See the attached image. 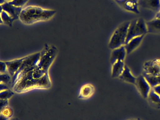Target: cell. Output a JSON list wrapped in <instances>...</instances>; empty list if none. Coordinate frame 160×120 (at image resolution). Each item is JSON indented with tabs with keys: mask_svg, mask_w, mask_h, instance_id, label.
I'll return each mask as SVG.
<instances>
[{
	"mask_svg": "<svg viewBox=\"0 0 160 120\" xmlns=\"http://www.w3.org/2000/svg\"><path fill=\"white\" fill-rule=\"evenodd\" d=\"M56 10L45 9L36 6H28L23 8L19 17L21 22L32 24L50 19L56 14Z\"/></svg>",
	"mask_w": 160,
	"mask_h": 120,
	"instance_id": "6da1fadb",
	"label": "cell"
},
{
	"mask_svg": "<svg viewBox=\"0 0 160 120\" xmlns=\"http://www.w3.org/2000/svg\"><path fill=\"white\" fill-rule=\"evenodd\" d=\"M50 86L51 81L48 73L39 79L20 80L15 83L13 89L16 92L21 93L34 88L48 89Z\"/></svg>",
	"mask_w": 160,
	"mask_h": 120,
	"instance_id": "7a4b0ae2",
	"label": "cell"
},
{
	"mask_svg": "<svg viewBox=\"0 0 160 120\" xmlns=\"http://www.w3.org/2000/svg\"><path fill=\"white\" fill-rule=\"evenodd\" d=\"M130 22L131 21L124 22L114 30L108 42L109 48L113 50L125 45Z\"/></svg>",
	"mask_w": 160,
	"mask_h": 120,
	"instance_id": "3957f363",
	"label": "cell"
},
{
	"mask_svg": "<svg viewBox=\"0 0 160 120\" xmlns=\"http://www.w3.org/2000/svg\"><path fill=\"white\" fill-rule=\"evenodd\" d=\"M40 57L41 52H36L27 56L18 72L12 78V85L20 76L36 68Z\"/></svg>",
	"mask_w": 160,
	"mask_h": 120,
	"instance_id": "277c9868",
	"label": "cell"
},
{
	"mask_svg": "<svg viewBox=\"0 0 160 120\" xmlns=\"http://www.w3.org/2000/svg\"><path fill=\"white\" fill-rule=\"evenodd\" d=\"M148 33L147 23L142 18L135 19L130 22L125 44L133 38L145 35Z\"/></svg>",
	"mask_w": 160,
	"mask_h": 120,
	"instance_id": "5b68a950",
	"label": "cell"
},
{
	"mask_svg": "<svg viewBox=\"0 0 160 120\" xmlns=\"http://www.w3.org/2000/svg\"><path fill=\"white\" fill-rule=\"evenodd\" d=\"M58 52V49L55 46H46L41 52V57L37 66L48 71V69L57 56Z\"/></svg>",
	"mask_w": 160,
	"mask_h": 120,
	"instance_id": "8992f818",
	"label": "cell"
},
{
	"mask_svg": "<svg viewBox=\"0 0 160 120\" xmlns=\"http://www.w3.org/2000/svg\"><path fill=\"white\" fill-rule=\"evenodd\" d=\"M135 85L136 86L137 88L140 93V95L144 98H148L149 93L152 88L144 75H139L137 78L136 82Z\"/></svg>",
	"mask_w": 160,
	"mask_h": 120,
	"instance_id": "52a82bcc",
	"label": "cell"
},
{
	"mask_svg": "<svg viewBox=\"0 0 160 120\" xmlns=\"http://www.w3.org/2000/svg\"><path fill=\"white\" fill-rule=\"evenodd\" d=\"M115 2L126 11L135 14L139 13V0H117Z\"/></svg>",
	"mask_w": 160,
	"mask_h": 120,
	"instance_id": "ba28073f",
	"label": "cell"
},
{
	"mask_svg": "<svg viewBox=\"0 0 160 120\" xmlns=\"http://www.w3.org/2000/svg\"><path fill=\"white\" fill-rule=\"evenodd\" d=\"M144 74L152 76L160 75V64L156 60L145 62L143 66Z\"/></svg>",
	"mask_w": 160,
	"mask_h": 120,
	"instance_id": "9c48e42d",
	"label": "cell"
},
{
	"mask_svg": "<svg viewBox=\"0 0 160 120\" xmlns=\"http://www.w3.org/2000/svg\"><path fill=\"white\" fill-rule=\"evenodd\" d=\"M1 10H3L8 13L15 20L19 19L20 14L23 9L22 7L15 6L11 4L8 2H6L4 3L1 5Z\"/></svg>",
	"mask_w": 160,
	"mask_h": 120,
	"instance_id": "30bf717a",
	"label": "cell"
},
{
	"mask_svg": "<svg viewBox=\"0 0 160 120\" xmlns=\"http://www.w3.org/2000/svg\"><path fill=\"white\" fill-rule=\"evenodd\" d=\"M112 50L110 58V62L111 65L117 61H124L127 54L124 45Z\"/></svg>",
	"mask_w": 160,
	"mask_h": 120,
	"instance_id": "8fae6325",
	"label": "cell"
},
{
	"mask_svg": "<svg viewBox=\"0 0 160 120\" xmlns=\"http://www.w3.org/2000/svg\"><path fill=\"white\" fill-rule=\"evenodd\" d=\"M26 57L27 56L5 62L7 66V72L12 78L18 72Z\"/></svg>",
	"mask_w": 160,
	"mask_h": 120,
	"instance_id": "7c38bea8",
	"label": "cell"
},
{
	"mask_svg": "<svg viewBox=\"0 0 160 120\" xmlns=\"http://www.w3.org/2000/svg\"><path fill=\"white\" fill-rule=\"evenodd\" d=\"M139 5L156 14L160 11V0H139Z\"/></svg>",
	"mask_w": 160,
	"mask_h": 120,
	"instance_id": "4fadbf2b",
	"label": "cell"
},
{
	"mask_svg": "<svg viewBox=\"0 0 160 120\" xmlns=\"http://www.w3.org/2000/svg\"><path fill=\"white\" fill-rule=\"evenodd\" d=\"M145 36L142 35L133 38L125 44L124 46L126 48L127 54H129L132 53L140 46Z\"/></svg>",
	"mask_w": 160,
	"mask_h": 120,
	"instance_id": "5bb4252c",
	"label": "cell"
},
{
	"mask_svg": "<svg viewBox=\"0 0 160 120\" xmlns=\"http://www.w3.org/2000/svg\"><path fill=\"white\" fill-rule=\"evenodd\" d=\"M125 65L123 61H117L112 64L111 72L112 78H119L123 72Z\"/></svg>",
	"mask_w": 160,
	"mask_h": 120,
	"instance_id": "9a60e30c",
	"label": "cell"
},
{
	"mask_svg": "<svg viewBox=\"0 0 160 120\" xmlns=\"http://www.w3.org/2000/svg\"><path fill=\"white\" fill-rule=\"evenodd\" d=\"M148 33H160V20L157 18H153L152 19L146 22Z\"/></svg>",
	"mask_w": 160,
	"mask_h": 120,
	"instance_id": "2e32d148",
	"label": "cell"
},
{
	"mask_svg": "<svg viewBox=\"0 0 160 120\" xmlns=\"http://www.w3.org/2000/svg\"><path fill=\"white\" fill-rule=\"evenodd\" d=\"M119 78L125 82L132 83V84H135L136 82L137 78H135L133 75L130 68L126 65L124 67L123 72L122 73L121 76L119 77Z\"/></svg>",
	"mask_w": 160,
	"mask_h": 120,
	"instance_id": "e0dca14e",
	"label": "cell"
},
{
	"mask_svg": "<svg viewBox=\"0 0 160 120\" xmlns=\"http://www.w3.org/2000/svg\"><path fill=\"white\" fill-rule=\"evenodd\" d=\"M94 87L91 84H87L82 86L80 89L78 98L86 99L90 97L94 92Z\"/></svg>",
	"mask_w": 160,
	"mask_h": 120,
	"instance_id": "ac0fdd59",
	"label": "cell"
},
{
	"mask_svg": "<svg viewBox=\"0 0 160 120\" xmlns=\"http://www.w3.org/2000/svg\"><path fill=\"white\" fill-rule=\"evenodd\" d=\"M143 75L148 81L152 88H153L157 85H160V75L159 76H152V75H149L144 73Z\"/></svg>",
	"mask_w": 160,
	"mask_h": 120,
	"instance_id": "d6986e66",
	"label": "cell"
},
{
	"mask_svg": "<svg viewBox=\"0 0 160 120\" xmlns=\"http://www.w3.org/2000/svg\"><path fill=\"white\" fill-rule=\"evenodd\" d=\"M15 20L5 11L1 10V23H4L10 27L12 26L13 22Z\"/></svg>",
	"mask_w": 160,
	"mask_h": 120,
	"instance_id": "ffe728a7",
	"label": "cell"
},
{
	"mask_svg": "<svg viewBox=\"0 0 160 120\" xmlns=\"http://www.w3.org/2000/svg\"><path fill=\"white\" fill-rule=\"evenodd\" d=\"M148 98L152 104L160 107V96L154 92L153 89L151 90Z\"/></svg>",
	"mask_w": 160,
	"mask_h": 120,
	"instance_id": "44dd1931",
	"label": "cell"
},
{
	"mask_svg": "<svg viewBox=\"0 0 160 120\" xmlns=\"http://www.w3.org/2000/svg\"><path fill=\"white\" fill-rule=\"evenodd\" d=\"M14 94V93L9 89L1 91L0 97L1 99H9Z\"/></svg>",
	"mask_w": 160,
	"mask_h": 120,
	"instance_id": "7402d4cb",
	"label": "cell"
},
{
	"mask_svg": "<svg viewBox=\"0 0 160 120\" xmlns=\"http://www.w3.org/2000/svg\"><path fill=\"white\" fill-rule=\"evenodd\" d=\"M1 114L4 117L11 119L13 115V110L12 108L8 106L1 109Z\"/></svg>",
	"mask_w": 160,
	"mask_h": 120,
	"instance_id": "603a6c76",
	"label": "cell"
},
{
	"mask_svg": "<svg viewBox=\"0 0 160 120\" xmlns=\"http://www.w3.org/2000/svg\"><path fill=\"white\" fill-rule=\"evenodd\" d=\"M12 78L8 73L1 74V82L6 84L11 80Z\"/></svg>",
	"mask_w": 160,
	"mask_h": 120,
	"instance_id": "cb8c5ba5",
	"label": "cell"
},
{
	"mask_svg": "<svg viewBox=\"0 0 160 120\" xmlns=\"http://www.w3.org/2000/svg\"><path fill=\"white\" fill-rule=\"evenodd\" d=\"M29 0H13L9 3L15 6L22 7Z\"/></svg>",
	"mask_w": 160,
	"mask_h": 120,
	"instance_id": "d4e9b609",
	"label": "cell"
},
{
	"mask_svg": "<svg viewBox=\"0 0 160 120\" xmlns=\"http://www.w3.org/2000/svg\"><path fill=\"white\" fill-rule=\"evenodd\" d=\"M0 65H1V68H0L1 74L8 73L7 72V65H6L5 62L1 61V62H0Z\"/></svg>",
	"mask_w": 160,
	"mask_h": 120,
	"instance_id": "484cf974",
	"label": "cell"
},
{
	"mask_svg": "<svg viewBox=\"0 0 160 120\" xmlns=\"http://www.w3.org/2000/svg\"><path fill=\"white\" fill-rule=\"evenodd\" d=\"M8 104L9 103L8 99H1V108L2 109L7 107Z\"/></svg>",
	"mask_w": 160,
	"mask_h": 120,
	"instance_id": "4316f807",
	"label": "cell"
},
{
	"mask_svg": "<svg viewBox=\"0 0 160 120\" xmlns=\"http://www.w3.org/2000/svg\"><path fill=\"white\" fill-rule=\"evenodd\" d=\"M152 89L154 90V92H156L157 94H158L160 96V85H157V86L152 88Z\"/></svg>",
	"mask_w": 160,
	"mask_h": 120,
	"instance_id": "83f0119b",
	"label": "cell"
},
{
	"mask_svg": "<svg viewBox=\"0 0 160 120\" xmlns=\"http://www.w3.org/2000/svg\"><path fill=\"white\" fill-rule=\"evenodd\" d=\"M0 87H1V91L9 89V88H8V87H7V85H6V84H5V83H2V82H1V86H0Z\"/></svg>",
	"mask_w": 160,
	"mask_h": 120,
	"instance_id": "f1b7e54d",
	"label": "cell"
},
{
	"mask_svg": "<svg viewBox=\"0 0 160 120\" xmlns=\"http://www.w3.org/2000/svg\"><path fill=\"white\" fill-rule=\"evenodd\" d=\"M9 118L4 117L1 114V120H9Z\"/></svg>",
	"mask_w": 160,
	"mask_h": 120,
	"instance_id": "f546056e",
	"label": "cell"
},
{
	"mask_svg": "<svg viewBox=\"0 0 160 120\" xmlns=\"http://www.w3.org/2000/svg\"><path fill=\"white\" fill-rule=\"evenodd\" d=\"M155 18H157L159 19L160 20V11H159L158 13H156V15H155Z\"/></svg>",
	"mask_w": 160,
	"mask_h": 120,
	"instance_id": "4dcf8cb0",
	"label": "cell"
},
{
	"mask_svg": "<svg viewBox=\"0 0 160 120\" xmlns=\"http://www.w3.org/2000/svg\"><path fill=\"white\" fill-rule=\"evenodd\" d=\"M6 1L5 0H1L0 1V3H1V5L2 4L6 2Z\"/></svg>",
	"mask_w": 160,
	"mask_h": 120,
	"instance_id": "1f68e13d",
	"label": "cell"
},
{
	"mask_svg": "<svg viewBox=\"0 0 160 120\" xmlns=\"http://www.w3.org/2000/svg\"><path fill=\"white\" fill-rule=\"evenodd\" d=\"M9 120H19L18 118H11V119H9Z\"/></svg>",
	"mask_w": 160,
	"mask_h": 120,
	"instance_id": "d6a6232c",
	"label": "cell"
},
{
	"mask_svg": "<svg viewBox=\"0 0 160 120\" xmlns=\"http://www.w3.org/2000/svg\"><path fill=\"white\" fill-rule=\"evenodd\" d=\"M12 1H13V0H5V1H6V2H12Z\"/></svg>",
	"mask_w": 160,
	"mask_h": 120,
	"instance_id": "836d02e7",
	"label": "cell"
},
{
	"mask_svg": "<svg viewBox=\"0 0 160 120\" xmlns=\"http://www.w3.org/2000/svg\"><path fill=\"white\" fill-rule=\"evenodd\" d=\"M137 120H139V119H137Z\"/></svg>",
	"mask_w": 160,
	"mask_h": 120,
	"instance_id": "e575fe53",
	"label": "cell"
},
{
	"mask_svg": "<svg viewBox=\"0 0 160 120\" xmlns=\"http://www.w3.org/2000/svg\"></svg>",
	"mask_w": 160,
	"mask_h": 120,
	"instance_id": "d590c367",
	"label": "cell"
},
{
	"mask_svg": "<svg viewBox=\"0 0 160 120\" xmlns=\"http://www.w3.org/2000/svg\"><path fill=\"white\" fill-rule=\"evenodd\" d=\"M115 1H117V0H115Z\"/></svg>",
	"mask_w": 160,
	"mask_h": 120,
	"instance_id": "8d00e7d4",
	"label": "cell"
}]
</instances>
